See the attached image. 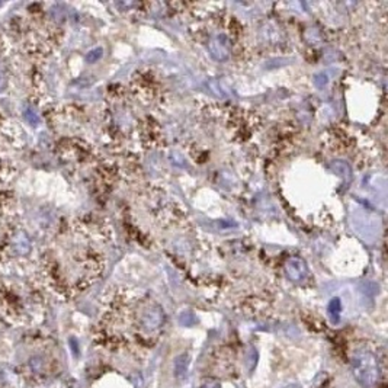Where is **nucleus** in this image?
Returning <instances> with one entry per match:
<instances>
[{"label": "nucleus", "instance_id": "nucleus-1", "mask_svg": "<svg viewBox=\"0 0 388 388\" xmlns=\"http://www.w3.org/2000/svg\"><path fill=\"white\" fill-rule=\"evenodd\" d=\"M351 368L355 380L364 388H374L381 375L380 361L372 351L359 349L352 355Z\"/></svg>", "mask_w": 388, "mask_h": 388}, {"label": "nucleus", "instance_id": "nucleus-2", "mask_svg": "<svg viewBox=\"0 0 388 388\" xmlns=\"http://www.w3.org/2000/svg\"><path fill=\"white\" fill-rule=\"evenodd\" d=\"M13 247H15V250H16L17 254L26 256L31 252V241H29L28 236L25 233L16 234L15 238H13Z\"/></svg>", "mask_w": 388, "mask_h": 388}, {"label": "nucleus", "instance_id": "nucleus-3", "mask_svg": "<svg viewBox=\"0 0 388 388\" xmlns=\"http://www.w3.org/2000/svg\"><path fill=\"white\" fill-rule=\"evenodd\" d=\"M23 118H25V121L29 122L31 125H36V124H38V117H36V114H35V111H34L32 108H26V109L23 111Z\"/></svg>", "mask_w": 388, "mask_h": 388}, {"label": "nucleus", "instance_id": "nucleus-4", "mask_svg": "<svg viewBox=\"0 0 388 388\" xmlns=\"http://www.w3.org/2000/svg\"><path fill=\"white\" fill-rule=\"evenodd\" d=\"M188 362H189V361H185V362H184V361H182V356L176 361V371H178L179 368H182L181 372H179V375H184V374H185V371H186V368H188Z\"/></svg>", "mask_w": 388, "mask_h": 388}, {"label": "nucleus", "instance_id": "nucleus-5", "mask_svg": "<svg viewBox=\"0 0 388 388\" xmlns=\"http://www.w3.org/2000/svg\"><path fill=\"white\" fill-rule=\"evenodd\" d=\"M4 86H6V79H4V74H3V71L0 68V92L4 89Z\"/></svg>", "mask_w": 388, "mask_h": 388}, {"label": "nucleus", "instance_id": "nucleus-6", "mask_svg": "<svg viewBox=\"0 0 388 388\" xmlns=\"http://www.w3.org/2000/svg\"><path fill=\"white\" fill-rule=\"evenodd\" d=\"M201 388H219V384L218 383H214V381H209V383L203 384Z\"/></svg>", "mask_w": 388, "mask_h": 388}]
</instances>
